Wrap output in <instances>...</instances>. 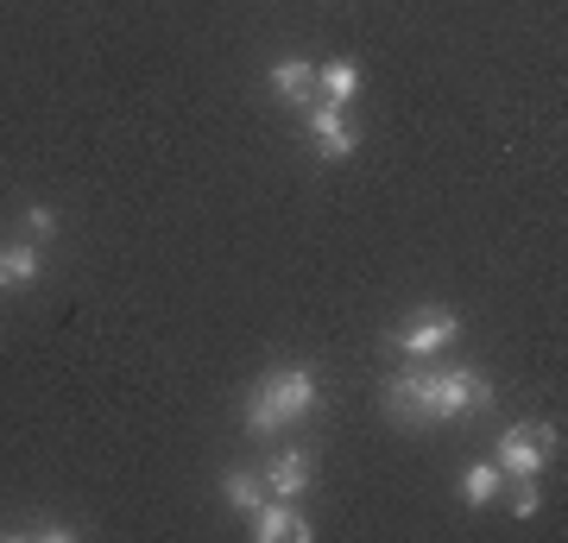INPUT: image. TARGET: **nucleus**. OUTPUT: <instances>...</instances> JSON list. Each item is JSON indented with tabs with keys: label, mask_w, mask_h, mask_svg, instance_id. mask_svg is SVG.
Instances as JSON below:
<instances>
[{
	"label": "nucleus",
	"mask_w": 568,
	"mask_h": 543,
	"mask_svg": "<svg viewBox=\"0 0 568 543\" xmlns=\"http://www.w3.org/2000/svg\"><path fill=\"white\" fill-rule=\"evenodd\" d=\"M26 234H32V241L58 234V209H26Z\"/></svg>",
	"instance_id": "obj_14"
},
{
	"label": "nucleus",
	"mask_w": 568,
	"mask_h": 543,
	"mask_svg": "<svg viewBox=\"0 0 568 543\" xmlns=\"http://www.w3.org/2000/svg\"><path fill=\"white\" fill-rule=\"evenodd\" d=\"M222 493H227V505H234V512H241V519H253V512H260V481H253V474H227L222 481Z\"/></svg>",
	"instance_id": "obj_12"
},
{
	"label": "nucleus",
	"mask_w": 568,
	"mask_h": 543,
	"mask_svg": "<svg viewBox=\"0 0 568 543\" xmlns=\"http://www.w3.org/2000/svg\"><path fill=\"white\" fill-rule=\"evenodd\" d=\"M556 449H562V430L537 418V423H518V430H506L493 462H499V474H511V481H518V474H544V462L556 455Z\"/></svg>",
	"instance_id": "obj_3"
},
{
	"label": "nucleus",
	"mask_w": 568,
	"mask_h": 543,
	"mask_svg": "<svg viewBox=\"0 0 568 543\" xmlns=\"http://www.w3.org/2000/svg\"><path fill=\"white\" fill-rule=\"evenodd\" d=\"M499 486H506V474H499V462H480V467H467V481H462V500H467V505H493V500H499Z\"/></svg>",
	"instance_id": "obj_11"
},
{
	"label": "nucleus",
	"mask_w": 568,
	"mask_h": 543,
	"mask_svg": "<svg viewBox=\"0 0 568 543\" xmlns=\"http://www.w3.org/2000/svg\"><path fill=\"white\" fill-rule=\"evenodd\" d=\"M39 265H44L39 241H20V247H0V284H32V279H39Z\"/></svg>",
	"instance_id": "obj_9"
},
{
	"label": "nucleus",
	"mask_w": 568,
	"mask_h": 543,
	"mask_svg": "<svg viewBox=\"0 0 568 543\" xmlns=\"http://www.w3.org/2000/svg\"><path fill=\"white\" fill-rule=\"evenodd\" d=\"M316 89H323V101H342V108H347V101H354V95H361V63H323V70H316Z\"/></svg>",
	"instance_id": "obj_10"
},
{
	"label": "nucleus",
	"mask_w": 568,
	"mask_h": 543,
	"mask_svg": "<svg viewBox=\"0 0 568 543\" xmlns=\"http://www.w3.org/2000/svg\"><path fill=\"white\" fill-rule=\"evenodd\" d=\"M493 404V385L474 366L455 373H398L386 380V418L392 423H455V418H480Z\"/></svg>",
	"instance_id": "obj_1"
},
{
	"label": "nucleus",
	"mask_w": 568,
	"mask_h": 543,
	"mask_svg": "<svg viewBox=\"0 0 568 543\" xmlns=\"http://www.w3.org/2000/svg\"><path fill=\"white\" fill-rule=\"evenodd\" d=\"M455 335H462V316H448V310H424V316L398 335V348H405V354H443Z\"/></svg>",
	"instance_id": "obj_6"
},
{
	"label": "nucleus",
	"mask_w": 568,
	"mask_h": 543,
	"mask_svg": "<svg viewBox=\"0 0 568 543\" xmlns=\"http://www.w3.org/2000/svg\"><path fill=\"white\" fill-rule=\"evenodd\" d=\"M323 404V380H316V366H278V373H265L260 392L246 399V430L253 436H272V430H284V423L310 418Z\"/></svg>",
	"instance_id": "obj_2"
},
{
	"label": "nucleus",
	"mask_w": 568,
	"mask_h": 543,
	"mask_svg": "<svg viewBox=\"0 0 568 543\" xmlns=\"http://www.w3.org/2000/svg\"><path fill=\"white\" fill-rule=\"evenodd\" d=\"M310 140L323 145V159H347V152H354V133H347L342 101H316V108H310Z\"/></svg>",
	"instance_id": "obj_7"
},
{
	"label": "nucleus",
	"mask_w": 568,
	"mask_h": 543,
	"mask_svg": "<svg viewBox=\"0 0 568 543\" xmlns=\"http://www.w3.org/2000/svg\"><path fill=\"white\" fill-rule=\"evenodd\" d=\"M537 505H544V493H537V474H518V486H511V512H518V519H530Z\"/></svg>",
	"instance_id": "obj_13"
},
{
	"label": "nucleus",
	"mask_w": 568,
	"mask_h": 543,
	"mask_svg": "<svg viewBox=\"0 0 568 543\" xmlns=\"http://www.w3.org/2000/svg\"><path fill=\"white\" fill-rule=\"evenodd\" d=\"M253 537L260 543H310L316 531H310V519L297 512V500H278V505H260V512H253Z\"/></svg>",
	"instance_id": "obj_5"
},
{
	"label": "nucleus",
	"mask_w": 568,
	"mask_h": 543,
	"mask_svg": "<svg viewBox=\"0 0 568 543\" xmlns=\"http://www.w3.org/2000/svg\"><path fill=\"white\" fill-rule=\"evenodd\" d=\"M310 481H316V455H310V449H278L272 467H265V486H272L278 500H304Z\"/></svg>",
	"instance_id": "obj_4"
},
{
	"label": "nucleus",
	"mask_w": 568,
	"mask_h": 543,
	"mask_svg": "<svg viewBox=\"0 0 568 543\" xmlns=\"http://www.w3.org/2000/svg\"><path fill=\"white\" fill-rule=\"evenodd\" d=\"M310 89H316V70H310L304 58L272 63V95L278 101H310Z\"/></svg>",
	"instance_id": "obj_8"
}]
</instances>
